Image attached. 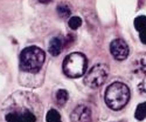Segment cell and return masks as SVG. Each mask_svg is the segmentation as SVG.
I'll return each instance as SVG.
<instances>
[{
  "instance_id": "obj_12",
  "label": "cell",
  "mask_w": 146,
  "mask_h": 122,
  "mask_svg": "<svg viewBox=\"0 0 146 122\" xmlns=\"http://www.w3.org/2000/svg\"><path fill=\"white\" fill-rule=\"evenodd\" d=\"M69 99V94L66 89H58L56 92V102L58 106H64Z\"/></svg>"
},
{
  "instance_id": "obj_1",
  "label": "cell",
  "mask_w": 146,
  "mask_h": 122,
  "mask_svg": "<svg viewBox=\"0 0 146 122\" xmlns=\"http://www.w3.org/2000/svg\"><path fill=\"white\" fill-rule=\"evenodd\" d=\"M43 105L32 92H15L0 107V122H42Z\"/></svg>"
},
{
  "instance_id": "obj_16",
  "label": "cell",
  "mask_w": 146,
  "mask_h": 122,
  "mask_svg": "<svg viewBox=\"0 0 146 122\" xmlns=\"http://www.w3.org/2000/svg\"><path fill=\"white\" fill-rule=\"evenodd\" d=\"M39 1H40L41 4H49V3L53 1V0H39Z\"/></svg>"
},
{
  "instance_id": "obj_7",
  "label": "cell",
  "mask_w": 146,
  "mask_h": 122,
  "mask_svg": "<svg viewBox=\"0 0 146 122\" xmlns=\"http://www.w3.org/2000/svg\"><path fill=\"white\" fill-rule=\"evenodd\" d=\"M110 52L117 61H124L130 54V48L123 39H115L110 44Z\"/></svg>"
},
{
  "instance_id": "obj_13",
  "label": "cell",
  "mask_w": 146,
  "mask_h": 122,
  "mask_svg": "<svg viewBox=\"0 0 146 122\" xmlns=\"http://www.w3.org/2000/svg\"><path fill=\"white\" fill-rule=\"evenodd\" d=\"M135 117L138 120V121H143L146 119V101L145 102H141L137 106V109H136V113H135Z\"/></svg>"
},
{
  "instance_id": "obj_2",
  "label": "cell",
  "mask_w": 146,
  "mask_h": 122,
  "mask_svg": "<svg viewBox=\"0 0 146 122\" xmlns=\"http://www.w3.org/2000/svg\"><path fill=\"white\" fill-rule=\"evenodd\" d=\"M46 60L44 52L38 46H29L23 48L19 56L20 70L26 73H38Z\"/></svg>"
},
{
  "instance_id": "obj_15",
  "label": "cell",
  "mask_w": 146,
  "mask_h": 122,
  "mask_svg": "<svg viewBox=\"0 0 146 122\" xmlns=\"http://www.w3.org/2000/svg\"><path fill=\"white\" fill-rule=\"evenodd\" d=\"M68 25L71 29H77L82 25V19L80 17H70V19L68 21Z\"/></svg>"
},
{
  "instance_id": "obj_10",
  "label": "cell",
  "mask_w": 146,
  "mask_h": 122,
  "mask_svg": "<svg viewBox=\"0 0 146 122\" xmlns=\"http://www.w3.org/2000/svg\"><path fill=\"white\" fill-rule=\"evenodd\" d=\"M63 39L61 36H54V38L50 40L49 42V46H48V51L49 53L53 55V56H57L61 51L63 48Z\"/></svg>"
},
{
  "instance_id": "obj_3",
  "label": "cell",
  "mask_w": 146,
  "mask_h": 122,
  "mask_svg": "<svg viewBox=\"0 0 146 122\" xmlns=\"http://www.w3.org/2000/svg\"><path fill=\"white\" fill-rule=\"evenodd\" d=\"M130 89L123 82H113L109 86L104 94V100L106 106L112 111L123 109L130 100Z\"/></svg>"
},
{
  "instance_id": "obj_6",
  "label": "cell",
  "mask_w": 146,
  "mask_h": 122,
  "mask_svg": "<svg viewBox=\"0 0 146 122\" xmlns=\"http://www.w3.org/2000/svg\"><path fill=\"white\" fill-rule=\"evenodd\" d=\"M109 75V67L104 64L95 65L84 76V83L89 88H100L103 86Z\"/></svg>"
},
{
  "instance_id": "obj_14",
  "label": "cell",
  "mask_w": 146,
  "mask_h": 122,
  "mask_svg": "<svg viewBox=\"0 0 146 122\" xmlns=\"http://www.w3.org/2000/svg\"><path fill=\"white\" fill-rule=\"evenodd\" d=\"M46 121L47 122H62V120H61V115L56 109H50V111L47 113Z\"/></svg>"
},
{
  "instance_id": "obj_4",
  "label": "cell",
  "mask_w": 146,
  "mask_h": 122,
  "mask_svg": "<svg viewBox=\"0 0 146 122\" xmlns=\"http://www.w3.org/2000/svg\"><path fill=\"white\" fill-rule=\"evenodd\" d=\"M87 67H88L87 56L78 52L67 55L62 65L63 73L68 78L71 79L81 78L82 75H84V73L87 72Z\"/></svg>"
},
{
  "instance_id": "obj_8",
  "label": "cell",
  "mask_w": 146,
  "mask_h": 122,
  "mask_svg": "<svg viewBox=\"0 0 146 122\" xmlns=\"http://www.w3.org/2000/svg\"><path fill=\"white\" fill-rule=\"evenodd\" d=\"M91 109L86 105H78L70 114L71 122H91Z\"/></svg>"
},
{
  "instance_id": "obj_11",
  "label": "cell",
  "mask_w": 146,
  "mask_h": 122,
  "mask_svg": "<svg viewBox=\"0 0 146 122\" xmlns=\"http://www.w3.org/2000/svg\"><path fill=\"white\" fill-rule=\"evenodd\" d=\"M56 12H57V14L62 18V19H67L70 17L71 14V9L68 5L66 4H60L57 7H56Z\"/></svg>"
},
{
  "instance_id": "obj_9",
  "label": "cell",
  "mask_w": 146,
  "mask_h": 122,
  "mask_svg": "<svg viewBox=\"0 0 146 122\" xmlns=\"http://www.w3.org/2000/svg\"><path fill=\"white\" fill-rule=\"evenodd\" d=\"M135 27L139 32V38L143 44L146 45V17L140 15L135 19Z\"/></svg>"
},
{
  "instance_id": "obj_5",
  "label": "cell",
  "mask_w": 146,
  "mask_h": 122,
  "mask_svg": "<svg viewBox=\"0 0 146 122\" xmlns=\"http://www.w3.org/2000/svg\"><path fill=\"white\" fill-rule=\"evenodd\" d=\"M131 73L136 79V86L139 93L146 94V54H139L133 59Z\"/></svg>"
}]
</instances>
